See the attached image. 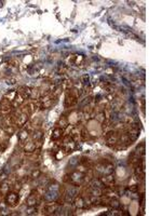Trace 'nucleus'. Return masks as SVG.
Returning a JSON list of instances; mask_svg holds the SVG:
<instances>
[{
	"label": "nucleus",
	"mask_w": 162,
	"mask_h": 216,
	"mask_svg": "<svg viewBox=\"0 0 162 216\" xmlns=\"http://www.w3.org/2000/svg\"><path fill=\"white\" fill-rule=\"evenodd\" d=\"M5 204L8 206H11V207H14L19 204V201H20V197H19V193H16L15 191H11L8 192L5 195Z\"/></svg>",
	"instance_id": "nucleus-1"
},
{
	"label": "nucleus",
	"mask_w": 162,
	"mask_h": 216,
	"mask_svg": "<svg viewBox=\"0 0 162 216\" xmlns=\"http://www.w3.org/2000/svg\"><path fill=\"white\" fill-rule=\"evenodd\" d=\"M38 192L35 191L33 193H30L29 196L27 197L26 199V204L27 206H36L38 203H39V198H38Z\"/></svg>",
	"instance_id": "nucleus-2"
},
{
	"label": "nucleus",
	"mask_w": 162,
	"mask_h": 216,
	"mask_svg": "<svg viewBox=\"0 0 162 216\" xmlns=\"http://www.w3.org/2000/svg\"><path fill=\"white\" fill-rule=\"evenodd\" d=\"M57 209H59V204H56V203H52V202H50V203H47L45 205L43 206V209H42V211L45 213V214H55V212L57 211Z\"/></svg>",
	"instance_id": "nucleus-3"
},
{
	"label": "nucleus",
	"mask_w": 162,
	"mask_h": 216,
	"mask_svg": "<svg viewBox=\"0 0 162 216\" xmlns=\"http://www.w3.org/2000/svg\"><path fill=\"white\" fill-rule=\"evenodd\" d=\"M11 108H12V104H11V101H9L8 98L3 97L0 102V111L1 113H8L10 111Z\"/></svg>",
	"instance_id": "nucleus-4"
},
{
	"label": "nucleus",
	"mask_w": 162,
	"mask_h": 216,
	"mask_svg": "<svg viewBox=\"0 0 162 216\" xmlns=\"http://www.w3.org/2000/svg\"><path fill=\"white\" fill-rule=\"evenodd\" d=\"M99 179H101V182L104 184V186L113 187V183H115V177H113L111 174H108V175H106V176L99 177Z\"/></svg>",
	"instance_id": "nucleus-5"
},
{
	"label": "nucleus",
	"mask_w": 162,
	"mask_h": 216,
	"mask_svg": "<svg viewBox=\"0 0 162 216\" xmlns=\"http://www.w3.org/2000/svg\"><path fill=\"white\" fill-rule=\"evenodd\" d=\"M30 91H31V89L28 88V87H20L16 92L20 94V95H22L24 98H29Z\"/></svg>",
	"instance_id": "nucleus-6"
},
{
	"label": "nucleus",
	"mask_w": 162,
	"mask_h": 216,
	"mask_svg": "<svg viewBox=\"0 0 162 216\" xmlns=\"http://www.w3.org/2000/svg\"><path fill=\"white\" fill-rule=\"evenodd\" d=\"M62 136H63V130L59 128H56L53 130V133H52L51 138H52L53 141H59V139L62 138Z\"/></svg>",
	"instance_id": "nucleus-7"
},
{
	"label": "nucleus",
	"mask_w": 162,
	"mask_h": 216,
	"mask_svg": "<svg viewBox=\"0 0 162 216\" xmlns=\"http://www.w3.org/2000/svg\"><path fill=\"white\" fill-rule=\"evenodd\" d=\"M75 206L78 209H84V199L82 196H77L74 199Z\"/></svg>",
	"instance_id": "nucleus-8"
},
{
	"label": "nucleus",
	"mask_w": 162,
	"mask_h": 216,
	"mask_svg": "<svg viewBox=\"0 0 162 216\" xmlns=\"http://www.w3.org/2000/svg\"><path fill=\"white\" fill-rule=\"evenodd\" d=\"M9 190H10L9 183H7L5 181L1 183V185H0V193H1V196H5L9 192Z\"/></svg>",
	"instance_id": "nucleus-9"
},
{
	"label": "nucleus",
	"mask_w": 162,
	"mask_h": 216,
	"mask_svg": "<svg viewBox=\"0 0 162 216\" xmlns=\"http://www.w3.org/2000/svg\"><path fill=\"white\" fill-rule=\"evenodd\" d=\"M24 99L25 98L23 97L22 95H20L19 93H16L14 99H13V105H12V106H14V107H20L21 105L24 103Z\"/></svg>",
	"instance_id": "nucleus-10"
},
{
	"label": "nucleus",
	"mask_w": 162,
	"mask_h": 216,
	"mask_svg": "<svg viewBox=\"0 0 162 216\" xmlns=\"http://www.w3.org/2000/svg\"><path fill=\"white\" fill-rule=\"evenodd\" d=\"M68 119L66 118V117H61V119L59 120V122H57V128L62 129V130H64V129H66L67 127H68Z\"/></svg>",
	"instance_id": "nucleus-11"
},
{
	"label": "nucleus",
	"mask_w": 162,
	"mask_h": 216,
	"mask_svg": "<svg viewBox=\"0 0 162 216\" xmlns=\"http://www.w3.org/2000/svg\"><path fill=\"white\" fill-rule=\"evenodd\" d=\"M24 150L26 152H34L35 150H36V145H35L34 141H29V142L26 143V144H25Z\"/></svg>",
	"instance_id": "nucleus-12"
},
{
	"label": "nucleus",
	"mask_w": 162,
	"mask_h": 216,
	"mask_svg": "<svg viewBox=\"0 0 162 216\" xmlns=\"http://www.w3.org/2000/svg\"><path fill=\"white\" fill-rule=\"evenodd\" d=\"M34 142H37V141H42L43 139V132L41 130H36L34 132Z\"/></svg>",
	"instance_id": "nucleus-13"
},
{
	"label": "nucleus",
	"mask_w": 162,
	"mask_h": 216,
	"mask_svg": "<svg viewBox=\"0 0 162 216\" xmlns=\"http://www.w3.org/2000/svg\"><path fill=\"white\" fill-rule=\"evenodd\" d=\"M28 138V130H22L19 134V139L21 142H26V139Z\"/></svg>",
	"instance_id": "nucleus-14"
},
{
	"label": "nucleus",
	"mask_w": 162,
	"mask_h": 216,
	"mask_svg": "<svg viewBox=\"0 0 162 216\" xmlns=\"http://www.w3.org/2000/svg\"><path fill=\"white\" fill-rule=\"evenodd\" d=\"M39 96H40L39 90H38V89H31L29 98H31V99H37V98H39Z\"/></svg>",
	"instance_id": "nucleus-15"
},
{
	"label": "nucleus",
	"mask_w": 162,
	"mask_h": 216,
	"mask_svg": "<svg viewBox=\"0 0 162 216\" xmlns=\"http://www.w3.org/2000/svg\"><path fill=\"white\" fill-rule=\"evenodd\" d=\"M8 177H9V173L7 172V170H5V169H2V171L0 172V183L7 181V178H8Z\"/></svg>",
	"instance_id": "nucleus-16"
},
{
	"label": "nucleus",
	"mask_w": 162,
	"mask_h": 216,
	"mask_svg": "<svg viewBox=\"0 0 162 216\" xmlns=\"http://www.w3.org/2000/svg\"><path fill=\"white\" fill-rule=\"evenodd\" d=\"M3 130L7 134H13L15 132V128L13 125H5L3 127Z\"/></svg>",
	"instance_id": "nucleus-17"
},
{
	"label": "nucleus",
	"mask_w": 162,
	"mask_h": 216,
	"mask_svg": "<svg viewBox=\"0 0 162 216\" xmlns=\"http://www.w3.org/2000/svg\"><path fill=\"white\" fill-rule=\"evenodd\" d=\"M40 175H41V171L38 170V169H35L34 171L31 172V174H30V177L34 178V179H36V178H39Z\"/></svg>",
	"instance_id": "nucleus-18"
},
{
	"label": "nucleus",
	"mask_w": 162,
	"mask_h": 216,
	"mask_svg": "<svg viewBox=\"0 0 162 216\" xmlns=\"http://www.w3.org/2000/svg\"><path fill=\"white\" fill-rule=\"evenodd\" d=\"M36 212H37V209H36L35 206H28V209L26 210V214H28V215H34V214H36Z\"/></svg>",
	"instance_id": "nucleus-19"
},
{
	"label": "nucleus",
	"mask_w": 162,
	"mask_h": 216,
	"mask_svg": "<svg viewBox=\"0 0 162 216\" xmlns=\"http://www.w3.org/2000/svg\"><path fill=\"white\" fill-rule=\"evenodd\" d=\"M96 119H97L99 122H103L104 120H105V113H104V111H101V113H98L97 116H96Z\"/></svg>",
	"instance_id": "nucleus-20"
},
{
	"label": "nucleus",
	"mask_w": 162,
	"mask_h": 216,
	"mask_svg": "<svg viewBox=\"0 0 162 216\" xmlns=\"http://www.w3.org/2000/svg\"><path fill=\"white\" fill-rule=\"evenodd\" d=\"M130 190L132 192H138L139 186H138V185H132V186H130Z\"/></svg>",
	"instance_id": "nucleus-21"
},
{
	"label": "nucleus",
	"mask_w": 162,
	"mask_h": 216,
	"mask_svg": "<svg viewBox=\"0 0 162 216\" xmlns=\"http://www.w3.org/2000/svg\"><path fill=\"white\" fill-rule=\"evenodd\" d=\"M81 81H82L83 84H88L89 81H90V77H89L88 75H84L83 77H82V79H81Z\"/></svg>",
	"instance_id": "nucleus-22"
},
{
	"label": "nucleus",
	"mask_w": 162,
	"mask_h": 216,
	"mask_svg": "<svg viewBox=\"0 0 162 216\" xmlns=\"http://www.w3.org/2000/svg\"><path fill=\"white\" fill-rule=\"evenodd\" d=\"M15 81H16L15 79H9V80L7 81V83H8V84H14Z\"/></svg>",
	"instance_id": "nucleus-23"
},
{
	"label": "nucleus",
	"mask_w": 162,
	"mask_h": 216,
	"mask_svg": "<svg viewBox=\"0 0 162 216\" xmlns=\"http://www.w3.org/2000/svg\"><path fill=\"white\" fill-rule=\"evenodd\" d=\"M78 163V160H77V158H74V159H71V161H70V164L73 165V164H77Z\"/></svg>",
	"instance_id": "nucleus-24"
},
{
	"label": "nucleus",
	"mask_w": 162,
	"mask_h": 216,
	"mask_svg": "<svg viewBox=\"0 0 162 216\" xmlns=\"http://www.w3.org/2000/svg\"><path fill=\"white\" fill-rule=\"evenodd\" d=\"M1 119H2V113H1V111H0V121H1Z\"/></svg>",
	"instance_id": "nucleus-25"
}]
</instances>
